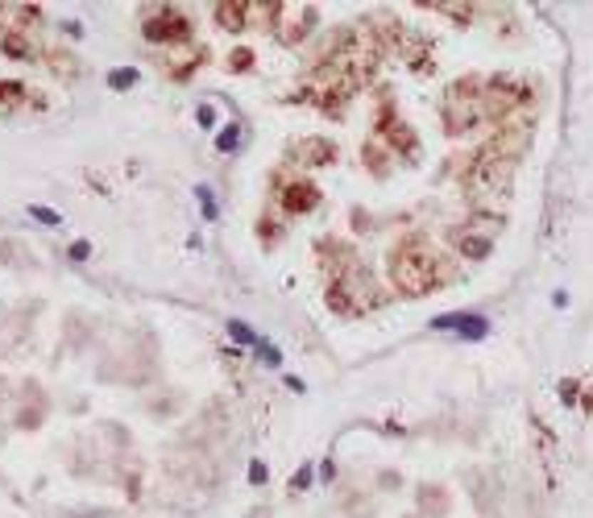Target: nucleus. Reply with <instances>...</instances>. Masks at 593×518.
Wrapping results in <instances>:
<instances>
[{
	"mask_svg": "<svg viewBox=\"0 0 593 518\" xmlns=\"http://www.w3.org/2000/svg\"><path fill=\"white\" fill-rule=\"evenodd\" d=\"M245 17H249V4H216V21L224 25L229 33H241Z\"/></svg>",
	"mask_w": 593,
	"mask_h": 518,
	"instance_id": "39448f33",
	"label": "nucleus"
},
{
	"mask_svg": "<svg viewBox=\"0 0 593 518\" xmlns=\"http://www.w3.org/2000/svg\"><path fill=\"white\" fill-rule=\"evenodd\" d=\"M394 286L406 290V295H424L427 286H431V258H427V249H419L415 240L394 253Z\"/></svg>",
	"mask_w": 593,
	"mask_h": 518,
	"instance_id": "f257e3e1",
	"label": "nucleus"
},
{
	"mask_svg": "<svg viewBox=\"0 0 593 518\" xmlns=\"http://www.w3.org/2000/svg\"><path fill=\"white\" fill-rule=\"evenodd\" d=\"M303 154L311 158V166L332 162V145H328V142H308V145H303Z\"/></svg>",
	"mask_w": 593,
	"mask_h": 518,
	"instance_id": "1a4fd4ad",
	"label": "nucleus"
},
{
	"mask_svg": "<svg viewBox=\"0 0 593 518\" xmlns=\"http://www.w3.org/2000/svg\"><path fill=\"white\" fill-rule=\"evenodd\" d=\"M4 54L21 58V54H29V42H25V38H17V33H9V38H4Z\"/></svg>",
	"mask_w": 593,
	"mask_h": 518,
	"instance_id": "4468645a",
	"label": "nucleus"
},
{
	"mask_svg": "<svg viewBox=\"0 0 593 518\" xmlns=\"http://www.w3.org/2000/svg\"><path fill=\"white\" fill-rule=\"evenodd\" d=\"M133 83H137V71H133V67H117V71H108V88H112V92L133 88Z\"/></svg>",
	"mask_w": 593,
	"mask_h": 518,
	"instance_id": "9d476101",
	"label": "nucleus"
},
{
	"mask_svg": "<svg viewBox=\"0 0 593 518\" xmlns=\"http://www.w3.org/2000/svg\"><path fill=\"white\" fill-rule=\"evenodd\" d=\"M224 328H229V336H233V340H237V344H258V332L249 328V324H245V319H229V324H224Z\"/></svg>",
	"mask_w": 593,
	"mask_h": 518,
	"instance_id": "0eeeda50",
	"label": "nucleus"
},
{
	"mask_svg": "<svg viewBox=\"0 0 593 518\" xmlns=\"http://www.w3.org/2000/svg\"><path fill=\"white\" fill-rule=\"evenodd\" d=\"M253 349H258L261 365H283V353H278V349H274V344H266V340H258V344H253Z\"/></svg>",
	"mask_w": 593,
	"mask_h": 518,
	"instance_id": "f8f14e48",
	"label": "nucleus"
},
{
	"mask_svg": "<svg viewBox=\"0 0 593 518\" xmlns=\"http://www.w3.org/2000/svg\"><path fill=\"white\" fill-rule=\"evenodd\" d=\"M195 120H199L204 129H212V125H216V108H212V104H199V112H195Z\"/></svg>",
	"mask_w": 593,
	"mask_h": 518,
	"instance_id": "dca6fc26",
	"label": "nucleus"
},
{
	"mask_svg": "<svg viewBox=\"0 0 593 518\" xmlns=\"http://www.w3.org/2000/svg\"><path fill=\"white\" fill-rule=\"evenodd\" d=\"M88 253H92V245H88V240H75V245H71V258L75 261H83Z\"/></svg>",
	"mask_w": 593,
	"mask_h": 518,
	"instance_id": "6ab92c4d",
	"label": "nucleus"
},
{
	"mask_svg": "<svg viewBox=\"0 0 593 518\" xmlns=\"http://www.w3.org/2000/svg\"><path fill=\"white\" fill-rule=\"evenodd\" d=\"M431 328L436 332H456V336H465V340H481V336L490 332V319H486V315H473V311H448V315H436Z\"/></svg>",
	"mask_w": 593,
	"mask_h": 518,
	"instance_id": "f03ea898",
	"label": "nucleus"
},
{
	"mask_svg": "<svg viewBox=\"0 0 593 518\" xmlns=\"http://www.w3.org/2000/svg\"><path fill=\"white\" fill-rule=\"evenodd\" d=\"M237 145H241V125H224V133L216 137V149L220 154H233Z\"/></svg>",
	"mask_w": 593,
	"mask_h": 518,
	"instance_id": "6e6552de",
	"label": "nucleus"
},
{
	"mask_svg": "<svg viewBox=\"0 0 593 518\" xmlns=\"http://www.w3.org/2000/svg\"><path fill=\"white\" fill-rule=\"evenodd\" d=\"M145 38L149 42H183V38H191V21L179 17L174 9H158V17L145 21Z\"/></svg>",
	"mask_w": 593,
	"mask_h": 518,
	"instance_id": "7ed1b4c3",
	"label": "nucleus"
},
{
	"mask_svg": "<svg viewBox=\"0 0 593 518\" xmlns=\"http://www.w3.org/2000/svg\"><path fill=\"white\" fill-rule=\"evenodd\" d=\"M29 216H33L38 224H50V228H58V224H63V216L54 212V208H42V204H29Z\"/></svg>",
	"mask_w": 593,
	"mask_h": 518,
	"instance_id": "9b49d317",
	"label": "nucleus"
},
{
	"mask_svg": "<svg viewBox=\"0 0 593 518\" xmlns=\"http://www.w3.org/2000/svg\"><path fill=\"white\" fill-rule=\"evenodd\" d=\"M195 195H199V208H204V216H208V220H216V199H212V187H195Z\"/></svg>",
	"mask_w": 593,
	"mask_h": 518,
	"instance_id": "ddd939ff",
	"label": "nucleus"
},
{
	"mask_svg": "<svg viewBox=\"0 0 593 518\" xmlns=\"http://www.w3.org/2000/svg\"><path fill=\"white\" fill-rule=\"evenodd\" d=\"M456 249H461L469 261H481V258H490V236H461Z\"/></svg>",
	"mask_w": 593,
	"mask_h": 518,
	"instance_id": "423d86ee",
	"label": "nucleus"
},
{
	"mask_svg": "<svg viewBox=\"0 0 593 518\" xmlns=\"http://www.w3.org/2000/svg\"><path fill=\"white\" fill-rule=\"evenodd\" d=\"M320 477H324V481H332V477H336V469H332V460H324V465H320Z\"/></svg>",
	"mask_w": 593,
	"mask_h": 518,
	"instance_id": "412c9836",
	"label": "nucleus"
},
{
	"mask_svg": "<svg viewBox=\"0 0 593 518\" xmlns=\"http://www.w3.org/2000/svg\"><path fill=\"white\" fill-rule=\"evenodd\" d=\"M266 477H270V472H266V465H261V460H253V465H249V481H253V485H261Z\"/></svg>",
	"mask_w": 593,
	"mask_h": 518,
	"instance_id": "a211bd4d",
	"label": "nucleus"
},
{
	"mask_svg": "<svg viewBox=\"0 0 593 518\" xmlns=\"http://www.w3.org/2000/svg\"><path fill=\"white\" fill-rule=\"evenodd\" d=\"M21 95H25L21 83H0V108H4V104H13V100H21Z\"/></svg>",
	"mask_w": 593,
	"mask_h": 518,
	"instance_id": "2eb2a0df",
	"label": "nucleus"
},
{
	"mask_svg": "<svg viewBox=\"0 0 593 518\" xmlns=\"http://www.w3.org/2000/svg\"><path fill=\"white\" fill-rule=\"evenodd\" d=\"M560 398H565V402L577 398V381H560Z\"/></svg>",
	"mask_w": 593,
	"mask_h": 518,
	"instance_id": "aec40b11",
	"label": "nucleus"
},
{
	"mask_svg": "<svg viewBox=\"0 0 593 518\" xmlns=\"http://www.w3.org/2000/svg\"><path fill=\"white\" fill-rule=\"evenodd\" d=\"M283 204H286V212H311L320 204V191L311 187V183H295V187H286Z\"/></svg>",
	"mask_w": 593,
	"mask_h": 518,
	"instance_id": "20e7f679",
	"label": "nucleus"
},
{
	"mask_svg": "<svg viewBox=\"0 0 593 518\" xmlns=\"http://www.w3.org/2000/svg\"><path fill=\"white\" fill-rule=\"evenodd\" d=\"M290 485H295V490H308V485H311V465H303V469L295 472V481H290Z\"/></svg>",
	"mask_w": 593,
	"mask_h": 518,
	"instance_id": "f3484780",
	"label": "nucleus"
}]
</instances>
